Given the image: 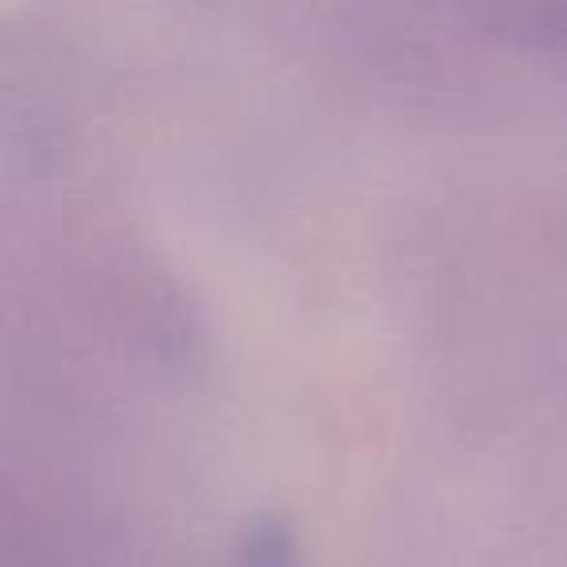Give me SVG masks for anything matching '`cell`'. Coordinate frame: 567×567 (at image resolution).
<instances>
[{
	"label": "cell",
	"instance_id": "1",
	"mask_svg": "<svg viewBox=\"0 0 567 567\" xmlns=\"http://www.w3.org/2000/svg\"><path fill=\"white\" fill-rule=\"evenodd\" d=\"M241 567H300L296 536L272 517L257 520L241 540Z\"/></svg>",
	"mask_w": 567,
	"mask_h": 567
}]
</instances>
